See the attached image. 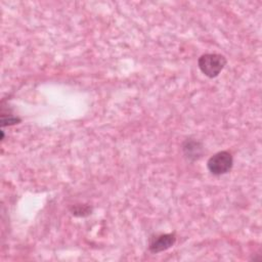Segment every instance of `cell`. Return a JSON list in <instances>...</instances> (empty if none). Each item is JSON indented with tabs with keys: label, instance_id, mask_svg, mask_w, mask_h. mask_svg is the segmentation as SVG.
<instances>
[{
	"label": "cell",
	"instance_id": "obj_1",
	"mask_svg": "<svg viewBox=\"0 0 262 262\" xmlns=\"http://www.w3.org/2000/svg\"><path fill=\"white\" fill-rule=\"evenodd\" d=\"M226 63V57L220 53H205L198 59L199 69L208 78H216Z\"/></svg>",
	"mask_w": 262,
	"mask_h": 262
},
{
	"label": "cell",
	"instance_id": "obj_2",
	"mask_svg": "<svg viewBox=\"0 0 262 262\" xmlns=\"http://www.w3.org/2000/svg\"><path fill=\"white\" fill-rule=\"evenodd\" d=\"M233 166L232 155L227 150H221L213 155L207 161V168L212 175L220 176L227 174Z\"/></svg>",
	"mask_w": 262,
	"mask_h": 262
},
{
	"label": "cell",
	"instance_id": "obj_3",
	"mask_svg": "<svg viewBox=\"0 0 262 262\" xmlns=\"http://www.w3.org/2000/svg\"><path fill=\"white\" fill-rule=\"evenodd\" d=\"M176 242V235L171 233L154 234L148 239V250L152 254H158L170 249Z\"/></svg>",
	"mask_w": 262,
	"mask_h": 262
},
{
	"label": "cell",
	"instance_id": "obj_4",
	"mask_svg": "<svg viewBox=\"0 0 262 262\" xmlns=\"http://www.w3.org/2000/svg\"><path fill=\"white\" fill-rule=\"evenodd\" d=\"M181 149L184 158L189 162L200 160L205 151L203 143L194 138H186L181 144Z\"/></svg>",
	"mask_w": 262,
	"mask_h": 262
},
{
	"label": "cell",
	"instance_id": "obj_5",
	"mask_svg": "<svg viewBox=\"0 0 262 262\" xmlns=\"http://www.w3.org/2000/svg\"><path fill=\"white\" fill-rule=\"evenodd\" d=\"M93 209L86 204H76L70 208V212L75 217H87L92 213Z\"/></svg>",
	"mask_w": 262,
	"mask_h": 262
},
{
	"label": "cell",
	"instance_id": "obj_6",
	"mask_svg": "<svg viewBox=\"0 0 262 262\" xmlns=\"http://www.w3.org/2000/svg\"><path fill=\"white\" fill-rule=\"evenodd\" d=\"M20 119L16 116L13 115H8V117L5 116H1V126L5 127V126H12V125H16L18 123H20Z\"/></svg>",
	"mask_w": 262,
	"mask_h": 262
}]
</instances>
